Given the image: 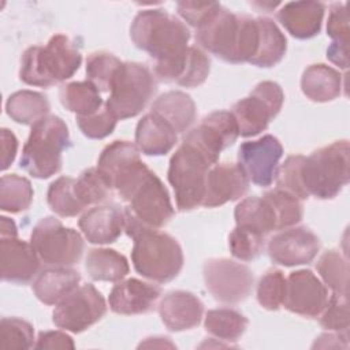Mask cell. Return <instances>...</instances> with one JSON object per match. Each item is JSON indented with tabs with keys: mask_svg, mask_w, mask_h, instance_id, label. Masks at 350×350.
Listing matches in <instances>:
<instances>
[{
	"mask_svg": "<svg viewBox=\"0 0 350 350\" xmlns=\"http://www.w3.org/2000/svg\"><path fill=\"white\" fill-rule=\"evenodd\" d=\"M220 4L215 3V1H208V3L178 1L176 10L185 22H187L190 26L198 29L216 11V8Z\"/></svg>",
	"mask_w": 350,
	"mask_h": 350,
	"instance_id": "681fc988",
	"label": "cell"
},
{
	"mask_svg": "<svg viewBox=\"0 0 350 350\" xmlns=\"http://www.w3.org/2000/svg\"><path fill=\"white\" fill-rule=\"evenodd\" d=\"M324 11L320 1H290L278 11V19L293 37L308 40L320 33Z\"/></svg>",
	"mask_w": 350,
	"mask_h": 350,
	"instance_id": "cb8c5ba5",
	"label": "cell"
},
{
	"mask_svg": "<svg viewBox=\"0 0 350 350\" xmlns=\"http://www.w3.org/2000/svg\"><path fill=\"white\" fill-rule=\"evenodd\" d=\"M258 45L250 64L257 67H273L286 55L287 40L276 23L269 18H257Z\"/></svg>",
	"mask_w": 350,
	"mask_h": 350,
	"instance_id": "4dcf8cb0",
	"label": "cell"
},
{
	"mask_svg": "<svg viewBox=\"0 0 350 350\" xmlns=\"http://www.w3.org/2000/svg\"><path fill=\"white\" fill-rule=\"evenodd\" d=\"M75 187L78 197L85 208L93 204L104 202L112 191L108 180L97 167L82 171L77 178Z\"/></svg>",
	"mask_w": 350,
	"mask_h": 350,
	"instance_id": "ab89813d",
	"label": "cell"
},
{
	"mask_svg": "<svg viewBox=\"0 0 350 350\" xmlns=\"http://www.w3.org/2000/svg\"><path fill=\"white\" fill-rule=\"evenodd\" d=\"M234 217L237 226L249 228L262 237L278 230L273 208L265 196L243 198L235 206Z\"/></svg>",
	"mask_w": 350,
	"mask_h": 350,
	"instance_id": "f1b7e54d",
	"label": "cell"
},
{
	"mask_svg": "<svg viewBox=\"0 0 350 350\" xmlns=\"http://www.w3.org/2000/svg\"><path fill=\"white\" fill-rule=\"evenodd\" d=\"M51 107L48 98L33 90H19L12 93L5 103L7 115L19 124L33 126L48 116Z\"/></svg>",
	"mask_w": 350,
	"mask_h": 350,
	"instance_id": "1f68e13d",
	"label": "cell"
},
{
	"mask_svg": "<svg viewBox=\"0 0 350 350\" xmlns=\"http://www.w3.org/2000/svg\"><path fill=\"white\" fill-rule=\"evenodd\" d=\"M202 275L206 290L223 304H239L253 290V273L249 267L230 258H209Z\"/></svg>",
	"mask_w": 350,
	"mask_h": 350,
	"instance_id": "4fadbf2b",
	"label": "cell"
},
{
	"mask_svg": "<svg viewBox=\"0 0 350 350\" xmlns=\"http://www.w3.org/2000/svg\"><path fill=\"white\" fill-rule=\"evenodd\" d=\"M85 269L90 279L96 282L118 283L127 276L130 267L126 257L119 252L97 247L89 250L85 258Z\"/></svg>",
	"mask_w": 350,
	"mask_h": 350,
	"instance_id": "f546056e",
	"label": "cell"
},
{
	"mask_svg": "<svg viewBox=\"0 0 350 350\" xmlns=\"http://www.w3.org/2000/svg\"><path fill=\"white\" fill-rule=\"evenodd\" d=\"M152 112L170 123L178 134L187 131L197 118L193 98L180 90H171L159 96L152 104Z\"/></svg>",
	"mask_w": 350,
	"mask_h": 350,
	"instance_id": "4316f807",
	"label": "cell"
},
{
	"mask_svg": "<svg viewBox=\"0 0 350 350\" xmlns=\"http://www.w3.org/2000/svg\"><path fill=\"white\" fill-rule=\"evenodd\" d=\"M316 269L321 276L324 284H327L335 294L347 295L349 293V264L347 258L336 250L324 252Z\"/></svg>",
	"mask_w": 350,
	"mask_h": 350,
	"instance_id": "8d00e7d4",
	"label": "cell"
},
{
	"mask_svg": "<svg viewBox=\"0 0 350 350\" xmlns=\"http://www.w3.org/2000/svg\"><path fill=\"white\" fill-rule=\"evenodd\" d=\"M30 243L41 262L49 267H71L77 264L85 247L81 234L63 226L53 216L42 217L33 227Z\"/></svg>",
	"mask_w": 350,
	"mask_h": 350,
	"instance_id": "30bf717a",
	"label": "cell"
},
{
	"mask_svg": "<svg viewBox=\"0 0 350 350\" xmlns=\"http://www.w3.org/2000/svg\"><path fill=\"white\" fill-rule=\"evenodd\" d=\"M304 156L302 154H294L288 156L284 163L278 168L276 172V185L279 189L286 190L295 196L298 200H306L308 196L305 194L301 180H299V167L302 164Z\"/></svg>",
	"mask_w": 350,
	"mask_h": 350,
	"instance_id": "7dc6e473",
	"label": "cell"
},
{
	"mask_svg": "<svg viewBox=\"0 0 350 350\" xmlns=\"http://www.w3.org/2000/svg\"><path fill=\"white\" fill-rule=\"evenodd\" d=\"M0 237L1 238L18 237L16 224H15V221L12 219H10L7 216H1L0 217Z\"/></svg>",
	"mask_w": 350,
	"mask_h": 350,
	"instance_id": "9f6ffc18",
	"label": "cell"
},
{
	"mask_svg": "<svg viewBox=\"0 0 350 350\" xmlns=\"http://www.w3.org/2000/svg\"><path fill=\"white\" fill-rule=\"evenodd\" d=\"M249 180L238 164H215L206 176L202 206L216 208L235 201L249 190Z\"/></svg>",
	"mask_w": 350,
	"mask_h": 350,
	"instance_id": "ffe728a7",
	"label": "cell"
},
{
	"mask_svg": "<svg viewBox=\"0 0 350 350\" xmlns=\"http://www.w3.org/2000/svg\"><path fill=\"white\" fill-rule=\"evenodd\" d=\"M77 179L70 176H60L53 180L46 193V201L49 208L62 217H72L79 215L85 205L81 202L77 187Z\"/></svg>",
	"mask_w": 350,
	"mask_h": 350,
	"instance_id": "e575fe53",
	"label": "cell"
},
{
	"mask_svg": "<svg viewBox=\"0 0 350 350\" xmlns=\"http://www.w3.org/2000/svg\"><path fill=\"white\" fill-rule=\"evenodd\" d=\"M264 196L273 208L278 230L290 228L301 221L304 215L301 200H298L295 196L279 187L267 191Z\"/></svg>",
	"mask_w": 350,
	"mask_h": 350,
	"instance_id": "f35d334b",
	"label": "cell"
},
{
	"mask_svg": "<svg viewBox=\"0 0 350 350\" xmlns=\"http://www.w3.org/2000/svg\"><path fill=\"white\" fill-rule=\"evenodd\" d=\"M211 71L209 57L197 46H189L187 62L178 85L185 88H197L205 82Z\"/></svg>",
	"mask_w": 350,
	"mask_h": 350,
	"instance_id": "bcb514c9",
	"label": "cell"
},
{
	"mask_svg": "<svg viewBox=\"0 0 350 350\" xmlns=\"http://www.w3.org/2000/svg\"><path fill=\"white\" fill-rule=\"evenodd\" d=\"M178 133L154 112L142 116L135 127V146L146 156L167 154L176 144Z\"/></svg>",
	"mask_w": 350,
	"mask_h": 350,
	"instance_id": "d4e9b609",
	"label": "cell"
},
{
	"mask_svg": "<svg viewBox=\"0 0 350 350\" xmlns=\"http://www.w3.org/2000/svg\"><path fill=\"white\" fill-rule=\"evenodd\" d=\"M126 202L127 206L123 209L124 231L130 238L142 230H159L174 216L170 194L160 178L150 170L134 187Z\"/></svg>",
	"mask_w": 350,
	"mask_h": 350,
	"instance_id": "52a82bcc",
	"label": "cell"
},
{
	"mask_svg": "<svg viewBox=\"0 0 350 350\" xmlns=\"http://www.w3.org/2000/svg\"><path fill=\"white\" fill-rule=\"evenodd\" d=\"M349 33L347 5L345 3L332 4L327 22V34L332 38V42L349 45Z\"/></svg>",
	"mask_w": 350,
	"mask_h": 350,
	"instance_id": "c3c4849f",
	"label": "cell"
},
{
	"mask_svg": "<svg viewBox=\"0 0 350 350\" xmlns=\"http://www.w3.org/2000/svg\"><path fill=\"white\" fill-rule=\"evenodd\" d=\"M33 187L29 179L16 174L3 175L0 180V209L10 213L26 211L33 202Z\"/></svg>",
	"mask_w": 350,
	"mask_h": 350,
	"instance_id": "d590c367",
	"label": "cell"
},
{
	"mask_svg": "<svg viewBox=\"0 0 350 350\" xmlns=\"http://www.w3.org/2000/svg\"><path fill=\"white\" fill-rule=\"evenodd\" d=\"M34 346L33 325L19 317H3L0 321L1 349H30Z\"/></svg>",
	"mask_w": 350,
	"mask_h": 350,
	"instance_id": "60d3db41",
	"label": "cell"
},
{
	"mask_svg": "<svg viewBox=\"0 0 350 350\" xmlns=\"http://www.w3.org/2000/svg\"><path fill=\"white\" fill-rule=\"evenodd\" d=\"M284 93L279 83L262 81L254 86L250 94L237 101L231 113L234 115L239 135L254 137L264 131L282 109Z\"/></svg>",
	"mask_w": 350,
	"mask_h": 350,
	"instance_id": "7c38bea8",
	"label": "cell"
},
{
	"mask_svg": "<svg viewBox=\"0 0 350 350\" xmlns=\"http://www.w3.org/2000/svg\"><path fill=\"white\" fill-rule=\"evenodd\" d=\"M107 312L101 293L93 284H83L56 304L52 321L56 327L79 334L96 324Z\"/></svg>",
	"mask_w": 350,
	"mask_h": 350,
	"instance_id": "5bb4252c",
	"label": "cell"
},
{
	"mask_svg": "<svg viewBox=\"0 0 350 350\" xmlns=\"http://www.w3.org/2000/svg\"><path fill=\"white\" fill-rule=\"evenodd\" d=\"M204 152L183 141L170 159L168 182L174 189L179 211H191L202 205L209 170L215 165Z\"/></svg>",
	"mask_w": 350,
	"mask_h": 350,
	"instance_id": "ba28073f",
	"label": "cell"
},
{
	"mask_svg": "<svg viewBox=\"0 0 350 350\" xmlns=\"http://www.w3.org/2000/svg\"><path fill=\"white\" fill-rule=\"evenodd\" d=\"M349 153V141L340 139L304 156L299 180L308 198L329 200L342 191L350 179Z\"/></svg>",
	"mask_w": 350,
	"mask_h": 350,
	"instance_id": "277c9868",
	"label": "cell"
},
{
	"mask_svg": "<svg viewBox=\"0 0 350 350\" xmlns=\"http://www.w3.org/2000/svg\"><path fill=\"white\" fill-rule=\"evenodd\" d=\"M201 48L228 63H250L257 52V18L228 11L221 4L196 29Z\"/></svg>",
	"mask_w": 350,
	"mask_h": 350,
	"instance_id": "6da1fadb",
	"label": "cell"
},
{
	"mask_svg": "<svg viewBox=\"0 0 350 350\" xmlns=\"http://www.w3.org/2000/svg\"><path fill=\"white\" fill-rule=\"evenodd\" d=\"M269 258L284 267L309 264L319 253L320 242L306 227H290L275 234L268 242Z\"/></svg>",
	"mask_w": 350,
	"mask_h": 350,
	"instance_id": "ac0fdd59",
	"label": "cell"
},
{
	"mask_svg": "<svg viewBox=\"0 0 350 350\" xmlns=\"http://www.w3.org/2000/svg\"><path fill=\"white\" fill-rule=\"evenodd\" d=\"M59 98L62 105L77 116L92 115L103 107L100 90L89 81L63 85L59 90Z\"/></svg>",
	"mask_w": 350,
	"mask_h": 350,
	"instance_id": "d6a6232c",
	"label": "cell"
},
{
	"mask_svg": "<svg viewBox=\"0 0 350 350\" xmlns=\"http://www.w3.org/2000/svg\"><path fill=\"white\" fill-rule=\"evenodd\" d=\"M264 238L265 237L249 228L235 226L228 235V247L235 258L241 261H252L262 252Z\"/></svg>",
	"mask_w": 350,
	"mask_h": 350,
	"instance_id": "7bdbcfd3",
	"label": "cell"
},
{
	"mask_svg": "<svg viewBox=\"0 0 350 350\" xmlns=\"http://www.w3.org/2000/svg\"><path fill=\"white\" fill-rule=\"evenodd\" d=\"M163 324L175 332L191 329L201 323L204 304L190 291L176 290L164 295L159 304Z\"/></svg>",
	"mask_w": 350,
	"mask_h": 350,
	"instance_id": "7402d4cb",
	"label": "cell"
},
{
	"mask_svg": "<svg viewBox=\"0 0 350 350\" xmlns=\"http://www.w3.org/2000/svg\"><path fill=\"white\" fill-rule=\"evenodd\" d=\"M131 261L144 278L167 283L174 280L183 267V252L178 241L159 230H142L133 237Z\"/></svg>",
	"mask_w": 350,
	"mask_h": 350,
	"instance_id": "8992f818",
	"label": "cell"
},
{
	"mask_svg": "<svg viewBox=\"0 0 350 350\" xmlns=\"http://www.w3.org/2000/svg\"><path fill=\"white\" fill-rule=\"evenodd\" d=\"M160 294L161 290L156 284L130 278L112 287L108 304L111 310L118 314H144L153 310Z\"/></svg>",
	"mask_w": 350,
	"mask_h": 350,
	"instance_id": "44dd1931",
	"label": "cell"
},
{
	"mask_svg": "<svg viewBox=\"0 0 350 350\" xmlns=\"http://www.w3.org/2000/svg\"><path fill=\"white\" fill-rule=\"evenodd\" d=\"M97 168L112 190L126 201L149 168L139 157L138 148L130 141H113L107 145L97 161Z\"/></svg>",
	"mask_w": 350,
	"mask_h": 350,
	"instance_id": "8fae6325",
	"label": "cell"
},
{
	"mask_svg": "<svg viewBox=\"0 0 350 350\" xmlns=\"http://www.w3.org/2000/svg\"><path fill=\"white\" fill-rule=\"evenodd\" d=\"M247 324V319L241 312L230 308L209 310L204 321L206 332L224 342L238 340L245 334Z\"/></svg>",
	"mask_w": 350,
	"mask_h": 350,
	"instance_id": "836d02e7",
	"label": "cell"
},
{
	"mask_svg": "<svg viewBox=\"0 0 350 350\" xmlns=\"http://www.w3.org/2000/svg\"><path fill=\"white\" fill-rule=\"evenodd\" d=\"M320 324L323 328L336 332L349 331V302L347 295L332 294L323 312L320 313Z\"/></svg>",
	"mask_w": 350,
	"mask_h": 350,
	"instance_id": "f6af8a7d",
	"label": "cell"
},
{
	"mask_svg": "<svg viewBox=\"0 0 350 350\" xmlns=\"http://www.w3.org/2000/svg\"><path fill=\"white\" fill-rule=\"evenodd\" d=\"M78 226L88 242L112 243L124 231V212L116 205H97L79 217Z\"/></svg>",
	"mask_w": 350,
	"mask_h": 350,
	"instance_id": "603a6c76",
	"label": "cell"
},
{
	"mask_svg": "<svg viewBox=\"0 0 350 350\" xmlns=\"http://www.w3.org/2000/svg\"><path fill=\"white\" fill-rule=\"evenodd\" d=\"M130 37L138 49L154 59V64H161L176 59L187 49L190 30L167 11L152 8L135 15L130 26Z\"/></svg>",
	"mask_w": 350,
	"mask_h": 350,
	"instance_id": "7a4b0ae2",
	"label": "cell"
},
{
	"mask_svg": "<svg viewBox=\"0 0 350 350\" xmlns=\"http://www.w3.org/2000/svg\"><path fill=\"white\" fill-rule=\"evenodd\" d=\"M347 346H349V334L334 331L329 334H323L319 338H316L312 347L313 349H316V347H321V349L345 347V349H347Z\"/></svg>",
	"mask_w": 350,
	"mask_h": 350,
	"instance_id": "f5cc1de1",
	"label": "cell"
},
{
	"mask_svg": "<svg viewBox=\"0 0 350 350\" xmlns=\"http://www.w3.org/2000/svg\"><path fill=\"white\" fill-rule=\"evenodd\" d=\"M40 262L31 243L21 241L18 237L0 239V265L4 282L18 284L31 282L38 275Z\"/></svg>",
	"mask_w": 350,
	"mask_h": 350,
	"instance_id": "d6986e66",
	"label": "cell"
},
{
	"mask_svg": "<svg viewBox=\"0 0 350 350\" xmlns=\"http://www.w3.org/2000/svg\"><path fill=\"white\" fill-rule=\"evenodd\" d=\"M81 63L82 55L71 40L55 34L45 46H30L23 52L19 78L31 86L49 88L71 78Z\"/></svg>",
	"mask_w": 350,
	"mask_h": 350,
	"instance_id": "3957f363",
	"label": "cell"
},
{
	"mask_svg": "<svg viewBox=\"0 0 350 350\" xmlns=\"http://www.w3.org/2000/svg\"><path fill=\"white\" fill-rule=\"evenodd\" d=\"M347 46L338 42H331L327 48V59L338 66L339 68L346 70L349 66V57H347Z\"/></svg>",
	"mask_w": 350,
	"mask_h": 350,
	"instance_id": "db71d44e",
	"label": "cell"
},
{
	"mask_svg": "<svg viewBox=\"0 0 350 350\" xmlns=\"http://www.w3.org/2000/svg\"><path fill=\"white\" fill-rule=\"evenodd\" d=\"M0 146H1V170L5 171L14 163L18 152V139L11 130L8 129L0 130Z\"/></svg>",
	"mask_w": 350,
	"mask_h": 350,
	"instance_id": "816d5d0a",
	"label": "cell"
},
{
	"mask_svg": "<svg viewBox=\"0 0 350 350\" xmlns=\"http://www.w3.org/2000/svg\"><path fill=\"white\" fill-rule=\"evenodd\" d=\"M282 156L283 146L280 141L267 134L239 146L238 165L249 182L258 187H268L275 180Z\"/></svg>",
	"mask_w": 350,
	"mask_h": 350,
	"instance_id": "9a60e30c",
	"label": "cell"
},
{
	"mask_svg": "<svg viewBox=\"0 0 350 350\" xmlns=\"http://www.w3.org/2000/svg\"><path fill=\"white\" fill-rule=\"evenodd\" d=\"M157 90L152 71L135 62H124L112 83L105 107L118 120L134 118L142 112Z\"/></svg>",
	"mask_w": 350,
	"mask_h": 350,
	"instance_id": "9c48e42d",
	"label": "cell"
},
{
	"mask_svg": "<svg viewBox=\"0 0 350 350\" xmlns=\"http://www.w3.org/2000/svg\"><path fill=\"white\" fill-rule=\"evenodd\" d=\"M138 347H148V349H154V347H159V349H175L176 346L170 340V338L167 336H150V338H146L144 342L139 343Z\"/></svg>",
	"mask_w": 350,
	"mask_h": 350,
	"instance_id": "11a10c76",
	"label": "cell"
},
{
	"mask_svg": "<svg viewBox=\"0 0 350 350\" xmlns=\"http://www.w3.org/2000/svg\"><path fill=\"white\" fill-rule=\"evenodd\" d=\"M118 119L103 105L98 111L88 116H77V124L82 134L90 139H103L113 133Z\"/></svg>",
	"mask_w": 350,
	"mask_h": 350,
	"instance_id": "ee69618b",
	"label": "cell"
},
{
	"mask_svg": "<svg viewBox=\"0 0 350 350\" xmlns=\"http://www.w3.org/2000/svg\"><path fill=\"white\" fill-rule=\"evenodd\" d=\"M81 282V275L68 267H52L40 272L33 282L36 297L45 305H56Z\"/></svg>",
	"mask_w": 350,
	"mask_h": 350,
	"instance_id": "484cf974",
	"label": "cell"
},
{
	"mask_svg": "<svg viewBox=\"0 0 350 350\" xmlns=\"http://www.w3.org/2000/svg\"><path fill=\"white\" fill-rule=\"evenodd\" d=\"M122 64L123 62L112 53L94 52L86 59V78L100 92H111Z\"/></svg>",
	"mask_w": 350,
	"mask_h": 350,
	"instance_id": "74e56055",
	"label": "cell"
},
{
	"mask_svg": "<svg viewBox=\"0 0 350 350\" xmlns=\"http://www.w3.org/2000/svg\"><path fill=\"white\" fill-rule=\"evenodd\" d=\"M36 349H74V340L63 331H41L34 345Z\"/></svg>",
	"mask_w": 350,
	"mask_h": 350,
	"instance_id": "f907efd6",
	"label": "cell"
},
{
	"mask_svg": "<svg viewBox=\"0 0 350 350\" xmlns=\"http://www.w3.org/2000/svg\"><path fill=\"white\" fill-rule=\"evenodd\" d=\"M239 135L234 115L228 111H216L206 115L201 123L191 129L183 141H187L204 152L213 163H217L220 152L231 146Z\"/></svg>",
	"mask_w": 350,
	"mask_h": 350,
	"instance_id": "e0dca14e",
	"label": "cell"
},
{
	"mask_svg": "<svg viewBox=\"0 0 350 350\" xmlns=\"http://www.w3.org/2000/svg\"><path fill=\"white\" fill-rule=\"evenodd\" d=\"M328 302L325 284L309 269H298L286 279L283 306L295 314L314 319Z\"/></svg>",
	"mask_w": 350,
	"mask_h": 350,
	"instance_id": "2e32d148",
	"label": "cell"
},
{
	"mask_svg": "<svg viewBox=\"0 0 350 350\" xmlns=\"http://www.w3.org/2000/svg\"><path fill=\"white\" fill-rule=\"evenodd\" d=\"M68 146L67 124L59 116L48 115L31 126L19 165L33 178L48 179L62 170V154Z\"/></svg>",
	"mask_w": 350,
	"mask_h": 350,
	"instance_id": "5b68a950",
	"label": "cell"
},
{
	"mask_svg": "<svg viewBox=\"0 0 350 350\" xmlns=\"http://www.w3.org/2000/svg\"><path fill=\"white\" fill-rule=\"evenodd\" d=\"M342 75L327 64H312L301 77L302 93L314 103L332 101L340 96Z\"/></svg>",
	"mask_w": 350,
	"mask_h": 350,
	"instance_id": "83f0119b",
	"label": "cell"
},
{
	"mask_svg": "<svg viewBox=\"0 0 350 350\" xmlns=\"http://www.w3.org/2000/svg\"><path fill=\"white\" fill-rule=\"evenodd\" d=\"M286 278L280 269L267 271L257 284V301L267 310H278L283 305Z\"/></svg>",
	"mask_w": 350,
	"mask_h": 350,
	"instance_id": "b9f144b4",
	"label": "cell"
}]
</instances>
